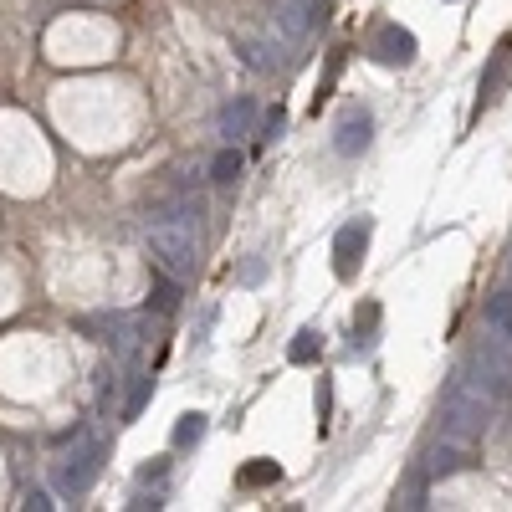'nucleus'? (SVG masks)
Returning <instances> with one entry per match:
<instances>
[{"label": "nucleus", "mask_w": 512, "mask_h": 512, "mask_svg": "<svg viewBox=\"0 0 512 512\" xmlns=\"http://www.w3.org/2000/svg\"><path fill=\"white\" fill-rule=\"evenodd\" d=\"M277 477H282V466H277V461H251V466H241V472H236L241 487H272Z\"/></svg>", "instance_id": "9d476101"}, {"label": "nucleus", "mask_w": 512, "mask_h": 512, "mask_svg": "<svg viewBox=\"0 0 512 512\" xmlns=\"http://www.w3.org/2000/svg\"><path fill=\"white\" fill-rule=\"evenodd\" d=\"M323 21H328V0H272V31H282L292 47Z\"/></svg>", "instance_id": "20e7f679"}, {"label": "nucleus", "mask_w": 512, "mask_h": 512, "mask_svg": "<svg viewBox=\"0 0 512 512\" xmlns=\"http://www.w3.org/2000/svg\"><path fill=\"white\" fill-rule=\"evenodd\" d=\"M507 57H512V41H502V47L492 52V67H487V77H482V98H477V113H482V108H492V98L502 93V82H507Z\"/></svg>", "instance_id": "6e6552de"}, {"label": "nucleus", "mask_w": 512, "mask_h": 512, "mask_svg": "<svg viewBox=\"0 0 512 512\" xmlns=\"http://www.w3.org/2000/svg\"><path fill=\"white\" fill-rule=\"evenodd\" d=\"M210 180H216V185H236L241 180V154L236 149H221L216 164H210Z\"/></svg>", "instance_id": "ddd939ff"}, {"label": "nucleus", "mask_w": 512, "mask_h": 512, "mask_svg": "<svg viewBox=\"0 0 512 512\" xmlns=\"http://www.w3.org/2000/svg\"><path fill=\"white\" fill-rule=\"evenodd\" d=\"M26 507H31V512H52V497H47V492H31Z\"/></svg>", "instance_id": "a211bd4d"}, {"label": "nucleus", "mask_w": 512, "mask_h": 512, "mask_svg": "<svg viewBox=\"0 0 512 512\" xmlns=\"http://www.w3.org/2000/svg\"><path fill=\"white\" fill-rule=\"evenodd\" d=\"M374 323H379V308H374V303H364V308L354 313V344H369Z\"/></svg>", "instance_id": "dca6fc26"}, {"label": "nucleus", "mask_w": 512, "mask_h": 512, "mask_svg": "<svg viewBox=\"0 0 512 512\" xmlns=\"http://www.w3.org/2000/svg\"><path fill=\"white\" fill-rule=\"evenodd\" d=\"M369 139H374V113L369 108H344L338 113V123H333V149L344 154V159H359L364 149H369Z\"/></svg>", "instance_id": "423d86ee"}, {"label": "nucleus", "mask_w": 512, "mask_h": 512, "mask_svg": "<svg viewBox=\"0 0 512 512\" xmlns=\"http://www.w3.org/2000/svg\"><path fill=\"white\" fill-rule=\"evenodd\" d=\"M374 57H379L384 67H410V62H415V36H410L405 26H379Z\"/></svg>", "instance_id": "0eeeda50"}, {"label": "nucleus", "mask_w": 512, "mask_h": 512, "mask_svg": "<svg viewBox=\"0 0 512 512\" xmlns=\"http://www.w3.org/2000/svg\"><path fill=\"white\" fill-rule=\"evenodd\" d=\"M205 436V415H180V425H175V446H195Z\"/></svg>", "instance_id": "2eb2a0df"}, {"label": "nucleus", "mask_w": 512, "mask_h": 512, "mask_svg": "<svg viewBox=\"0 0 512 512\" xmlns=\"http://www.w3.org/2000/svg\"><path fill=\"white\" fill-rule=\"evenodd\" d=\"M103 472V441L88 431V425H77V431L62 436V451L52 461V487L62 497H82Z\"/></svg>", "instance_id": "7ed1b4c3"}, {"label": "nucleus", "mask_w": 512, "mask_h": 512, "mask_svg": "<svg viewBox=\"0 0 512 512\" xmlns=\"http://www.w3.org/2000/svg\"><path fill=\"white\" fill-rule=\"evenodd\" d=\"M175 303H180V277L159 272V282H154V297H149V308H159V313H175Z\"/></svg>", "instance_id": "f8f14e48"}, {"label": "nucleus", "mask_w": 512, "mask_h": 512, "mask_svg": "<svg viewBox=\"0 0 512 512\" xmlns=\"http://www.w3.org/2000/svg\"><path fill=\"white\" fill-rule=\"evenodd\" d=\"M487 323H492V328H502V333L512 338V292H497L492 303H487Z\"/></svg>", "instance_id": "4468645a"}, {"label": "nucleus", "mask_w": 512, "mask_h": 512, "mask_svg": "<svg viewBox=\"0 0 512 512\" xmlns=\"http://www.w3.org/2000/svg\"><path fill=\"white\" fill-rule=\"evenodd\" d=\"M149 256L154 267L190 282L195 267H200V195L190 190H175L169 200L154 205L149 216Z\"/></svg>", "instance_id": "f257e3e1"}, {"label": "nucleus", "mask_w": 512, "mask_h": 512, "mask_svg": "<svg viewBox=\"0 0 512 512\" xmlns=\"http://www.w3.org/2000/svg\"><path fill=\"white\" fill-rule=\"evenodd\" d=\"M497 400L482 395L472 379H451L446 384V395H441V410H436V431L441 441H456V446H477L487 436V420H492Z\"/></svg>", "instance_id": "f03ea898"}, {"label": "nucleus", "mask_w": 512, "mask_h": 512, "mask_svg": "<svg viewBox=\"0 0 512 512\" xmlns=\"http://www.w3.org/2000/svg\"><path fill=\"white\" fill-rule=\"evenodd\" d=\"M318 354H323V333H313V328H303V333L292 338V349H287L292 364H313Z\"/></svg>", "instance_id": "9b49d317"}, {"label": "nucleus", "mask_w": 512, "mask_h": 512, "mask_svg": "<svg viewBox=\"0 0 512 512\" xmlns=\"http://www.w3.org/2000/svg\"><path fill=\"white\" fill-rule=\"evenodd\" d=\"M282 123H287V118H282V108H272V113H267V123H262V134H256V139L267 144L272 134H282Z\"/></svg>", "instance_id": "f3484780"}, {"label": "nucleus", "mask_w": 512, "mask_h": 512, "mask_svg": "<svg viewBox=\"0 0 512 512\" xmlns=\"http://www.w3.org/2000/svg\"><path fill=\"white\" fill-rule=\"evenodd\" d=\"M251 123H256V103L251 98H236V103H226L221 108V134L236 144L241 134H251Z\"/></svg>", "instance_id": "1a4fd4ad"}, {"label": "nucleus", "mask_w": 512, "mask_h": 512, "mask_svg": "<svg viewBox=\"0 0 512 512\" xmlns=\"http://www.w3.org/2000/svg\"><path fill=\"white\" fill-rule=\"evenodd\" d=\"M369 221H349L344 231H338V241H333V277L338 282H354L359 277V267H364V251H369Z\"/></svg>", "instance_id": "39448f33"}]
</instances>
